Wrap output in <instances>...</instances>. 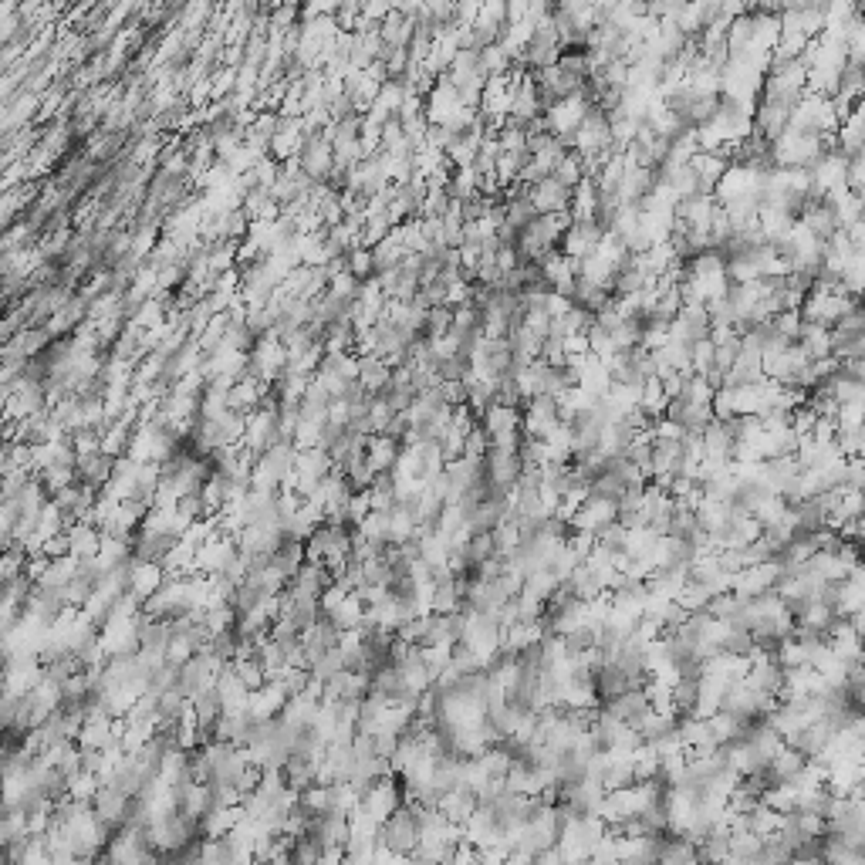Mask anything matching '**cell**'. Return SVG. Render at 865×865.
Segmentation results:
<instances>
[{
	"mask_svg": "<svg viewBox=\"0 0 865 865\" xmlns=\"http://www.w3.org/2000/svg\"><path fill=\"white\" fill-rule=\"evenodd\" d=\"M852 308H859V298H852L849 291H811L801 305V321H811V325L822 328H835L838 321L849 315Z\"/></svg>",
	"mask_w": 865,
	"mask_h": 865,
	"instance_id": "1",
	"label": "cell"
},
{
	"mask_svg": "<svg viewBox=\"0 0 865 865\" xmlns=\"http://www.w3.org/2000/svg\"><path fill=\"white\" fill-rule=\"evenodd\" d=\"M602 240H605V230L599 227V220H575V224L568 227L565 234H561L558 251L582 264L585 257H592L595 251H599Z\"/></svg>",
	"mask_w": 865,
	"mask_h": 865,
	"instance_id": "2",
	"label": "cell"
},
{
	"mask_svg": "<svg viewBox=\"0 0 865 865\" xmlns=\"http://www.w3.org/2000/svg\"><path fill=\"white\" fill-rule=\"evenodd\" d=\"M713 332V321H710V311L703 305H683L680 315L673 321V338L683 345H697V342H707Z\"/></svg>",
	"mask_w": 865,
	"mask_h": 865,
	"instance_id": "3",
	"label": "cell"
},
{
	"mask_svg": "<svg viewBox=\"0 0 865 865\" xmlns=\"http://www.w3.org/2000/svg\"><path fill=\"white\" fill-rule=\"evenodd\" d=\"M528 196H531V203L538 213H565L568 207H572V190L561 186L555 176H548V180H541L538 186H531Z\"/></svg>",
	"mask_w": 865,
	"mask_h": 865,
	"instance_id": "4",
	"label": "cell"
},
{
	"mask_svg": "<svg viewBox=\"0 0 865 865\" xmlns=\"http://www.w3.org/2000/svg\"><path fill=\"white\" fill-rule=\"evenodd\" d=\"M389 379H392V365L386 359H379V355H359V382L365 392L386 396Z\"/></svg>",
	"mask_w": 865,
	"mask_h": 865,
	"instance_id": "5",
	"label": "cell"
},
{
	"mask_svg": "<svg viewBox=\"0 0 865 865\" xmlns=\"http://www.w3.org/2000/svg\"><path fill=\"white\" fill-rule=\"evenodd\" d=\"M795 345L808 355L811 362L832 359V328H822V325H811V321H805Z\"/></svg>",
	"mask_w": 865,
	"mask_h": 865,
	"instance_id": "6",
	"label": "cell"
},
{
	"mask_svg": "<svg viewBox=\"0 0 865 865\" xmlns=\"http://www.w3.org/2000/svg\"><path fill=\"white\" fill-rule=\"evenodd\" d=\"M568 213H572V220H595L599 217V186H595V180H585V183L575 186Z\"/></svg>",
	"mask_w": 865,
	"mask_h": 865,
	"instance_id": "7",
	"label": "cell"
},
{
	"mask_svg": "<svg viewBox=\"0 0 865 865\" xmlns=\"http://www.w3.org/2000/svg\"><path fill=\"white\" fill-rule=\"evenodd\" d=\"M551 176H555V180H558L561 186H568V190L575 193V186H578V183H585V166H582V156H578L575 149H572V153H568V156L561 159V163H558L555 169H551Z\"/></svg>",
	"mask_w": 865,
	"mask_h": 865,
	"instance_id": "8",
	"label": "cell"
},
{
	"mask_svg": "<svg viewBox=\"0 0 865 865\" xmlns=\"http://www.w3.org/2000/svg\"><path fill=\"white\" fill-rule=\"evenodd\" d=\"M713 352H717V345H713L710 338L693 345V372H697V376H707L713 369Z\"/></svg>",
	"mask_w": 865,
	"mask_h": 865,
	"instance_id": "9",
	"label": "cell"
},
{
	"mask_svg": "<svg viewBox=\"0 0 865 865\" xmlns=\"http://www.w3.org/2000/svg\"><path fill=\"white\" fill-rule=\"evenodd\" d=\"M849 626L855 629V636H859V639L865 642V605H862V609H855V612L849 615Z\"/></svg>",
	"mask_w": 865,
	"mask_h": 865,
	"instance_id": "10",
	"label": "cell"
}]
</instances>
